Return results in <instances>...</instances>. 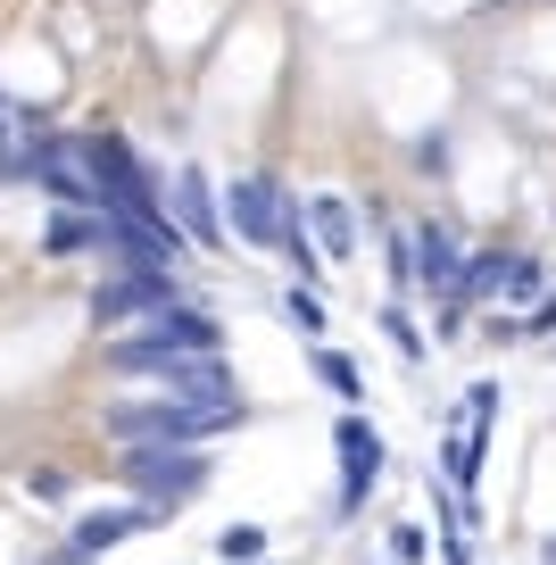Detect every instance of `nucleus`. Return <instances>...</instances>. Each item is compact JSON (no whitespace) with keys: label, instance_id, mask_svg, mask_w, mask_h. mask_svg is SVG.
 Masks as SVG:
<instances>
[{"label":"nucleus","instance_id":"obj_8","mask_svg":"<svg viewBox=\"0 0 556 565\" xmlns=\"http://www.w3.org/2000/svg\"><path fill=\"white\" fill-rule=\"evenodd\" d=\"M457 275H466V249H457V233L440 225V216H424V225H416V282L432 291V300H457Z\"/></svg>","mask_w":556,"mask_h":565},{"label":"nucleus","instance_id":"obj_2","mask_svg":"<svg viewBox=\"0 0 556 565\" xmlns=\"http://www.w3.org/2000/svg\"><path fill=\"white\" fill-rule=\"evenodd\" d=\"M167 308H183L174 266H108V282H92V324H158Z\"/></svg>","mask_w":556,"mask_h":565},{"label":"nucleus","instance_id":"obj_1","mask_svg":"<svg viewBox=\"0 0 556 565\" xmlns=\"http://www.w3.org/2000/svg\"><path fill=\"white\" fill-rule=\"evenodd\" d=\"M242 424H249V407H192V399H174V391L100 407V433L117 449H209L225 433H242Z\"/></svg>","mask_w":556,"mask_h":565},{"label":"nucleus","instance_id":"obj_16","mask_svg":"<svg viewBox=\"0 0 556 565\" xmlns=\"http://www.w3.org/2000/svg\"><path fill=\"white\" fill-rule=\"evenodd\" d=\"M391 291H399V300L424 291V282H416V233H391Z\"/></svg>","mask_w":556,"mask_h":565},{"label":"nucleus","instance_id":"obj_19","mask_svg":"<svg viewBox=\"0 0 556 565\" xmlns=\"http://www.w3.org/2000/svg\"><path fill=\"white\" fill-rule=\"evenodd\" d=\"M424 557H432V548H424V532H416V524L391 532V565H424Z\"/></svg>","mask_w":556,"mask_h":565},{"label":"nucleus","instance_id":"obj_17","mask_svg":"<svg viewBox=\"0 0 556 565\" xmlns=\"http://www.w3.org/2000/svg\"><path fill=\"white\" fill-rule=\"evenodd\" d=\"M282 317H291L299 333H324V291H299L291 282V291H282Z\"/></svg>","mask_w":556,"mask_h":565},{"label":"nucleus","instance_id":"obj_18","mask_svg":"<svg viewBox=\"0 0 556 565\" xmlns=\"http://www.w3.org/2000/svg\"><path fill=\"white\" fill-rule=\"evenodd\" d=\"M383 333H391V350H399L407 366H416V358H424V333H416V324H407V308H399V300L383 308Z\"/></svg>","mask_w":556,"mask_h":565},{"label":"nucleus","instance_id":"obj_21","mask_svg":"<svg viewBox=\"0 0 556 565\" xmlns=\"http://www.w3.org/2000/svg\"><path fill=\"white\" fill-rule=\"evenodd\" d=\"M523 324H532V333H556V291H548V300H539V308H532Z\"/></svg>","mask_w":556,"mask_h":565},{"label":"nucleus","instance_id":"obj_14","mask_svg":"<svg viewBox=\"0 0 556 565\" xmlns=\"http://www.w3.org/2000/svg\"><path fill=\"white\" fill-rule=\"evenodd\" d=\"M216 557L225 565H266V532L258 524H225L216 532Z\"/></svg>","mask_w":556,"mask_h":565},{"label":"nucleus","instance_id":"obj_5","mask_svg":"<svg viewBox=\"0 0 556 565\" xmlns=\"http://www.w3.org/2000/svg\"><path fill=\"white\" fill-rule=\"evenodd\" d=\"M332 449H341V515H357L365 491L383 482V433H374L365 416H341L332 424Z\"/></svg>","mask_w":556,"mask_h":565},{"label":"nucleus","instance_id":"obj_11","mask_svg":"<svg viewBox=\"0 0 556 565\" xmlns=\"http://www.w3.org/2000/svg\"><path fill=\"white\" fill-rule=\"evenodd\" d=\"M506 266H515L506 249H473L466 275H457V300H499V291H506Z\"/></svg>","mask_w":556,"mask_h":565},{"label":"nucleus","instance_id":"obj_9","mask_svg":"<svg viewBox=\"0 0 556 565\" xmlns=\"http://www.w3.org/2000/svg\"><path fill=\"white\" fill-rule=\"evenodd\" d=\"M308 233H316V249H324L332 266L357 258V209H349L341 192H316V200H308Z\"/></svg>","mask_w":556,"mask_h":565},{"label":"nucleus","instance_id":"obj_22","mask_svg":"<svg viewBox=\"0 0 556 565\" xmlns=\"http://www.w3.org/2000/svg\"><path fill=\"white\" fill-rule=\"evenodd\" d=\"M548 565H556V541H548Z\"/></svg>","mask_w":556,"mask_h":565},{"label":"nucleus","instance_id":"obj_15","mask_svg":"<svg viewBox=\"0 0 556 565\" xmlns=\"http://www.w3.org/2000/svg\"><path fill=\"white\" fill-rule=\"evenodd\" d=\"M539 282H548V275H539V258H515V266H506V291H499V300L539 308Z\"/></svg>","mask_w":556,"mask_h":565},{"label":"nucleus","instance_id":"obj_6","mask_svg":"<svg viewBox=\"0 0 556 565\" xmlns=\"http://www.w3.org/2000/svg\"><path fill=\"white\" fill-rule=\"evenodd\" d=\"M174 225L192 249H225V200H216L209 167H174Z\"/></svg>","mask_w":556,"mask_h":565},{"label":"nucleus","instance_id":"obj_4","mask_svg":"<svg viewBox=\"0 0 556 565\" xmlns=\"http://www.w3.org/2000/svg\"><path fill=\"white\" fill-rule=\"evenodd\" d=\"M282 209H291V192L266 183V175H233L225 183V216H233V233H242L249 249H275L282 242Z\"/></svg>","mask_w":556,"mask_h":565},{"label":"nucleus","instance_id":"obj_20","mask_svg":"<svg viewBox=\"0 0 556 565\" xmlns=\"http://www.w3.org/2000/svg\"><path fill=\"white\" fill-rule=\"evenodd\" d=\"M416 167H424V175H449V141L424 134V141H416Z\"/></svg>","mask_w":556,"mask_h":565},{"label":"nucleus","instance_id":"obj_13","mask_svg":"<svg viewBox=\"0 0 556 565\" xmlns=\"http://www.w3.org/2000/svg\"><path fill=\"white\" fill-rule=\"evenodd\" d=\"M158 333H167L174 350H216V317H200V308H167Z\"/></svg>","mask_w":556,"mask_h":565},{"label":"nucleus","instance_id":"obj_12","mask_svg":"<svg viewBox=\"0 0 556 565\" xmlns=\"http://www.w3.org/2000/svg\"><path fill=\"white\" fill-rule=\"evenodd\" d=\"M316 383H324V391H332L341 407H365V374H357V358L324 350V341H316Z\"/></svg>","mask_w":556,"mask_h":565},{"label":"nucleus","instance_id":"obj_10","mask_svg":"<svg viewBox=\"0 0 556 565\" xmlns=\"http://www.w3.org/2000/svg\"><path fill=\"white\" fill-rule=\"evenodd\" d=\"M42 249H51V258L100 249V216H92V209H58V216H51V233H42Z\"/></svg>","mask_w":556,"mask_h":565},{"label":"nucleus","instance_id":"obj_3","mask_svg":"<svg viewBox=\"0 0 556 565\" xmlns=\"http://www.w3.org/2000/svg\"><path fill=\"white\" fill-rule=\"evenodd\" d=\"M125 482H133L141 508L174 515L209 491V449H125Z\"/></svg>","mask_w":556,"mask_h":565},{"label":"nucleus","instance_id":"obj_7","mask_svg":"<svg viewBox=\"0 0 556 565\" xmlns=\"http://www.w3.org/2000/svg\"><path fill=\"white\" fill-rule=\"evenodd\" d=\"M150 524H158V508H141V499L133 508H100V515H84V524L67 532V548H58L51 565H100V548H117L125 532H150Z\"/></svg>","mask_w":556,"mask_h":565}]
</instances>
